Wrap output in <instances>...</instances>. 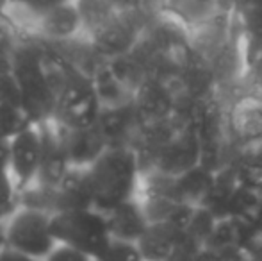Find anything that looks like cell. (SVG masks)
<instances>
[{
    "label": "cell",
    "mask_w": 262,
    "mask_h": 261,
    "mask_svg": "<svg viewBox=\"0 0 262 261\" xmlns=\"http://www.w3.org/2000/svg\"><path fill=\"white\" fill-rule=\"evenodd\" d=\"M93 208L107 213L138 198L139 159L125 145H111L90 167Z\"/></svg>",
    "instance_id": "6da1fadb"
},
{
    "label": "cell",
    "mask_w": 262,
    "mask_h": 261,
    "mask_svg": "<svg viewBox=\"0 0 262 261\" xmlns=\"http://www.w3.org/2000/svg\"><path fill=\"white\" fill-rule=\"evenodd\" d=\"M21 39L13 57V73L20 84L24 108L36 124L54 116L55 97L52 86L43 72L36 38L27 32H20Z\"/></svg>",
    "instance_id": "7a4b0ae2"
},
{
    "label": "cell",
    "mask_w": 262,
    "mask_h": 261,
    "mask_svg": "<svg viewBox=\"0 0 262 261\" xmlns=\"http://www.w3.org/2000/svg\"><path fill=\"white\" fill-rule=\"evenodd\" d=\"M52 233L59 244H66L98 258L113 240L105 213L95 208L68 209L52 215Z\"/></svg>",
    "instance_id": "3957f363"
},
{
    "label": "cell",
    "mask_w": 262,
    "mask_h": 261,
    "mask_svg": "<svg viewBox=\"0 0 262 261\" xmlns=\"http://www.w3.org/2000/svg\"><path fill=\"white\" fill-rule=\"evenodd\" d=\"M6 244L32 258L45 259L59 244L52 233V215L27 206H18L6 218Z\"/></svg>",
    "instance_id": "277c9868"
},
{
    "label": "cell",
    "mask_w": 262,
    "mask_h": 261,
    "mask_svg": "<svg viewBox=\"0 0 262 261\" xmlns=\"http://www.w3.org/2000/svg\"><path fill=\"white\" fill-rule=\"evenodd\" d=\"M102 109L104 104L95 81L80 73L57 95L52 118L70 129H90L98 124Z\"/></svg>",
    "instance_id": "5b68a950"
},
{
    "label": "cell",
    "mask_w": 262,
    "mask_h": 261,
    "mask_svg": "<svg viewBox=\"0 0 262 261\" xmlns=\"http://www.w3.org/2000/svg\"><path fill=\"white\" fill-rule=\"evenodd\" d=\"M41 165V134L38 124L9 139L7 174L18 197L36 185Z\"/></svg>",
    "instance_id": "8992f818"
},
{
    "label": "cell",
    "mask_w": 262,
    "mask_h": 261,
    "mask_svg": "<svg viewBox=\"0 0 262 261\" xmlns=\"http://www.w3.org/2000/svg\"><path fill=\"white\" fill-rule=\"evenodd\" d=\"M25 32L50 43L68 42L77 36H82L84 27L77 2L73 0L54 7L52 11L39 16Z\"/></svg>",
    "instance_id": "52a82bcc"
},
{
    "label": "cell",
    "mask_w": 262,
    "mask_h": 261,
    "mask_svg": "<svg viewBox=\"0 0 262 261\" xmlns=\"http://www.w3.org/2000/svg\"><path fill=\"white\" fill-rule=\"evenodd\" d=\"M38 127L39 134H41V165H39L38 179H36L34 186L54 190L62 181V177L72 165H70L68 156L64 152V147L61 143L57 129H55L54 120L50 118L45 122H39Z\"/></svg>",
    "instance_id": "ba28073f"
},
{
    "label": "cell",
    "mask_w": 262,
    "mask_h": 261,
    "mask_svg": "<svg viewBox=\"0 0 262 261\" xmlns=\"http://www.w3.org/2000/svg\"><path fill=\"white\" fill-rule=\"evenodd\" d=\"M136 36L138 29L130 16V11H116L102 27H98L88 38L104 59H114L134 45Z\"/></svg>",
    "instance_id": "9c48e42d"
},
{
    "label": "cell",
    "mask_w": 262,
    "mask_h": 261,
    "mask_svg": "<svg viewBox=\"0 0 262 261\" xmlns=\"http://www.w3.org/2000/svg\"><path fill=\"white\" fill-rule=\"evenodd\" d=\"M54 124L72 167L90 168L109 147L107 139L97 126L90 127V129H70V127L57 124L55 120Z\"/></svg>",
    "instance_id": "30bf717a"
},
{
    "label": "cell",
    "mask_w": 262,
    "mask_h": 261,
    "mask_svg": "<svg viewBox=\"0 0 262 261\" xmlns=\"http://www.w3.org/2000/svg\"><path fill=\"white\" fill-rule=\"evenodd\" d=\"M80 208H93L90 168L70 167L62 181L54 190H50V213L55 215Z\"/></svg>",
    "instance_id": "8fae6325"
},
{
    "label": "cell",
    "mask_w": 262,
    "mask_h": 261,
    "mask_svg": "<svg viewBox=\"0 0 262 261\" xmlns=\"http://www.w3.org/2000/svg\"><path fill=\"white\" fill-rule=\"evenodd\" d=\"M105 216L111 234H113V238H118V240L136 242L138 244L141 234L150 226L148 216H146L141 202H138V198L111 209V211L105 213Z\"/></svg>",
    "instance_id": "7c38bea8"
},
{
    "label": "cell",
    "mask_w": 262,
    "mask_h": 261,
    "mask_svg": "<svg viewBox=\"0 0 262 261\" xmlns=\"http://www.w3.org/2000/svg\"><path fill=\"white\" fill-rule=\"evenodd\" d=\"M175 226L169 222H150L138 240L145 261H166L175 249Z\"/></svg>",
    "instance_id": "4fadbf2b"
},
{
    "label": "cell",
    "mask_w": 262,
    "mask_h": 261,
    "mask_svg": "<svg viewBox=\"0 0 262 261\" xmlns=\"http://www.w3.org/2000/svg\"><path fill=\"white\" fill-rule=\"evenodd\" d=\"M66 2H73V0H11L7 16L16 24L20 31L21 29L27 31L39 16Z\"/></svg>",
    "instance_id": "5bb4252c"
},
{
    "label": "cell",
    "mask_w": 262,
    "mask_h": 261,
    "mask_svg": "<svg viewBox=\"0 0 262 261\" xmlns=\"http://www.w3.org/2000/svg\"><path fill=\"white\" fill-rule=\"evenodd\" d=\"M75 2L79 7L80 18H82V27L86 36L93 34L118 11L109 0H75Z\"/></svg>",
    "instance_id": "9a60e30c"
},
{
    "label": "cell",
    "mask_w": 262,
    "mask_h": 261,
    "mask_svg": "<svg viewBox=\"0 0 262 261\" xmlns=\"http://www.w3.org/2000/svg\"><path fill=\"white\" fill-rule=\"evenodd\" d=\"M34 124L36 122L24 106L0 104V138L11 139Z\"/></svg>",
    "instance_id": "2e32d148"
},
{
    "label": "cell",
    "mask_w": 262,
    "mask_h": 261,
    "mask_svg": "<svg viewBox=\"0 0 262 261\" xmlns=\"http://www.w3.org/2000/svg\"><path fill=\"white\" fill-rule=\"evenodd\" d=\"M95 261H145L136 242L113 238L107 249Z\"/></svg>",
    "instance_id": "e0dca14e"
},
{
    "label": "cell",
    "mask_w": 262,
    "mask_h": 261,
    "mask_svg": "<svg viewBox=\"0 0 262 261\" xmlns=\"http://www.w3.org/2000/svg\"><path fill=\"white\" fill-rule=\"evenodd\" d=\"M20 206V197L14 190L7 170H0V222L9 218Z\"/></svg>",
    "instance_id": "ac0fdd59"
},
{
    "label": "cell",
    "mask_w": 262,
    "mask_h": 261,
    "mask_svg": "<svg viewBox=\"0 0 262 261\" xmlns=\"http://www.w3.org/2000/svg\"><path fill=\"white\" fill-rule=\"evenodd\" d=\"M0 104L24 106V97H21L20 84H18L13 72L0 75Z\"/></svg>",
    "instance_id": "d6986e66"
},
{
    "label": "cell",
    "mask_w": 262,
    "mask_h": 261,
    "mask_svg": "<svg viewBox=\"0 0 262 261\" xmlns=\"http://www.w3.org/2000/svg\"><path fill=\"white\" fill-rule=\"evenodd\" d=\"M43 261H95V258L72 245L57 244Z\"/></svg>",
    "instance_id": "ffe728a7"
},
{
    "label": "cell",
    "mask_w": 262,
    "mask_h": 261,
    "mask_svg": "<svg viewBox=\"0 0 262 261\" xmlns=\"http://www.w3.org/2000/svg\"><path fill=\"white\" fill-rule=\"evenodd\" d=\"M0 261H43L38 258H32V256L25 254V252H20L16 249H11V247H4L2 252H0Z\"/></svg>",
    "instance_id": "44dd1931"
},
{
    "label": "cell",
    "mask_w": 262,
    "mask_h": 261,
    "mask_svg": "<svg viewBox=\"0 0 262 261\" xmlns=\"http://www.w3.org/2000/svg\"><path fill=\"white\" fill-rule=\"evenodd\" d=\"M13 57L14 54L6 52V50L0 49V75L13 72Z\"/></svg>",
    "instance_id": "7402d4cb"
},
{
    "label": "cell",
    "mask_w": 262,
    "mask_h": 261,
    "mask_svg": "<svg viewBox=\"0 0 262 261\" xmlns=\"http://www.w3.org/2000/svg\"><path fill=\"white\" fill-rule=\"evenodd\" d=\"M9 165V139L0 138V170H7Z\"/></svg>",
    "instance_id": "603a6c76"
},
{
    "label": "cell",
    "mask_w": 262,
    "mask_h": 261,
    "mask_svg": "<svg viewBox=\"0 0 262 261\" xmlns=\"http://www.w3.org/2000/svg\"><path fill=\"white\" fill-rule=\"evenodd\" d=\"M6 245V220H4V222H0V252Z\"/></svg>",
    "instance_id": "cb8c5ba5"
},
{
    "label": "cell",
    "mask_w": 262,
    "mask_h": 261,
    "mask_svg": "<svg viewBox=\"0 0 262 261\" xmlns=\"http://www.w3.org/2000/svg\"><path fill=\"white\" fill-rule=\"evenodd\" d=\"M9 4H11V0H0V16H7Z\"/></svg>",
    "instance_id": "d4e9b609"
},
{
    "label": "cell",
    "mask_w": 262,
    "mask_h": 261,
    "mask_svg": "<svg viewBox=\"0 0 262 261\" xmlns=\"http://www.w3.org/2000/svg\"><path fill=\"white\" fill-rule=\"evenodd\" d=\"M257 104H259V109L262 111V93L259 95V97H257Z\"/></svg>",
    "instance_id": "484cf974"
}]
</instances>
